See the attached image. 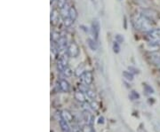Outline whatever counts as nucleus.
<instances>
[{
    "instance_id": "4",
    "label": "nucleus",
    "mask_w": 160,
    "mask_h": 132,
    "mask_svg": "<svg viewBox=\"0 0 160 132\" xmlns=\"http://www.w3.org/2000/svg\"><path fill=\"white\" fill-rule=\"evenodd\" d=\"M80 79L82 80V82L86 84V85H90L92 84L93 82V72L91 71H86L84 72L79 76Z\"/></svg>"
},
{
    "instance_id": "13",
    "label": "nucleus",
    "mask_w": 160,
    "mask_h": 132,
    "mask_svg": "<svg viewBox=\"0 0 160 132\" xmlns=\"http://www.w3.org/2000/svg\"><path fill=\"white\" fill-rule=\"evenodd\" d=\"M69 16L74 21H75L76 19L78 18V12H77L76 8L74 6L69 7Z\"/></svg>"
},
{
    "instance_id": "18",
    "label": "nucleus",
    "mask_w": 160,
    "mask_h": 132,
    "mask_svg": "<svg viewBox=\"0 0 160 132\" xmlns=\"http://www.w3.org/2000/svg\"><path fill=\"white\" fill-rule=\"evenodd\" d=\"M81 131L82 132H93V128H92V126L90 125V124H86V125H84L82 127V129H81Z\"/></svg>"
},
{
    "instance_id": "30",
    "label": "nucleus",
    "mask_w": 160,
    "mask_h": 132,
    "mask_svg": "<svg viewBox=\"0 0 160 132\" xmlns=\"http://www.w3.org/2000/svg\"><path fill=\"white\" fill-rule=\"evenodd\" d=\"M93 132H94V131H93Z\"/></svg>"
},
{
    "instance_id": "8",
    "label": "nucleus",
    "mask_w": 160,
    "mask_h": 132,
    "mask_svg": "<svg viewBox=\"0 0 160 132\" xmlns=\"http://www.w3.org/2000/svg\"><path fill=\"white\" fill-rule=\"evenodd\" d=\"M80 89H81V91H82V92H85V94L87 95L89 99H95V98H96V94H95V92H93V90L89 89L88 87H82V86L80 87Z\"/></svg>"
},
{
    "instance_id": "3",
    "label": "nucleus",
    "mask_w": 160,
    "mask_h": 132,
    "mask_svg": "<svg viewBox=\"0 0 160 132\" xmlns=\"http://www.w3.org/2000/svg\"><path fill=\"white\" fill-rule=\"evenodd\" d=\"M67 53L69 54V57L70 58H77L79 55L80 51L78 45L76 43H71L68 48H67Z\"/></svg>"
},
{
    "instance_id": "14",
    "label": "nucleus",
    "mask_w": 160,
    "mask_h": 132,
    "mask_svg": "<svg viewBox=\"0 0 160 132\" xmlns=\"http://www.w3.org/2000/svg\"><path fill=\"white\" fill-rule=\"evenodd\" d=\"M87 44H88V46H89V48H90L92 51H96V50H97L98 46H97L96 40L89 38V39L87 40Z\"/></svg>"
},
{
    "instance_id": "10",
    "label": "nucleus",
    "mask_w": 160,
    "mask_h": 132,
    "mask_svg": "<svg viewBox=\"0 0 160 132\" xmlns=\"http://www.w3.org/2000/svg\"><path fill=\"white\" fill-rule=\"evenodd\" d=\"M74 97H75V99H77L78 102L80 103H85L86 102V94L84 92L82 91H78V92H76L75 94H74Z\"/></svg>"
},
{
    "instance_id": "24",
    "label": "nucleus",
    "mask_w": 160,
    "mask_h": 132,
    "mask_svg": "<svg viewBox=\"0 0 160 132\" xmlns=\"http://www.w3.org/2000/svg\"><path fill=\"white\" fill-rule=\"evenodd\" d=\"M115 39H116V41H117L118 43H119V44H121V43H123V42H124V37H123L121 35H117V36H116V37H115Z\"/></svg>"
},
{
    "instance_id": "2",
    "label": "nucleus",
    "mask_w": 160,
    "mask_h": 132,
    "mask_svg": "<svg viewBox=\"0 0 160 132\" xmlns=\"http://www.w3.org/2000/svg\"><path fill=\"white\" fill-rule=\"evenodd\" d=\"M147 38L151 44H160V28L153 29L149 32Z\"/></svg>"
},
{
    "instance_id": "9",
    "label": "nucleus",
    "mask_w": 160,
    "mask_h": 132,
    "mask_svg": "<svg viewBox=\"0 0 160 132\" xmlns=\"http://www.w3.org/2000/svg\"><path fill=\"white\" fill-rule=\"evenodd\" d=\"M60 117H62V118L65 120V121H67L68 122H72L74 121L73 114L69 112V110H63V111L61 112Z\"/></svg>"
},
{
    "instance_id": "27",
    "label": "nucleus",
    "mask_w": 160,
    "mask_h": 132,
    "mask_svg": "<svg viewBox=\"0 0 160 132\" xmlns=\"http://www.w3.org/2000/svg\"><path fill=\"white\" fill-rule=\"evenodd\" d=\"M72 130H73V132H79L80 128L77 124H74V125H72Z\"/></svg>"
},
{
    "instance_id": "25",
    "label": "nucleus",
    "mask_w": 160,
    "mask_h": 132,
    "mask_svg": "<svg viewBox=\"0 0 160 132\" xmlns=\"http://www.w3.org/2000/svg\"><path fill=\"white\" fill-rule=\"evenodd\" d=\"M129 71L132 73V74H138V73H139V70L136 69V68L133 67V66H129Z\"/></svg>"
},
{
    "instance_id": "22",
    "label": "nucleus",
    "mask_w": 160,
    "mask_h": 132,
    "mask_svg": "<svg viewBox=\"0 0 160 132\" xmlns=\"http://www.w3.org/2000/svg\"><path fill=\"white\" fill-rule=\"evenodd\" d=\"M130 98L133 99V100H135V99H140V95L139 93L136 92L135 91H133L131 94H130Z\"/></svg>"
},
{
    "instance_id": "6",
    "label": "nucleus",
    "mask_w": 160,
    "mask_h": 132,
    "mask_svg": "<svg viewBox=\"0 0 160 132\" xmlns=\"http://www.w3.org/2000/svg\"><path fill=\"white\" fill-rule=\"evenodd\" d=\"M59 86H60V91L62 92H69V89H70V85L69 83V82L65 79H60L59 82Z\"/></svg>"
},
{
    "instance_id": "12",
    "label": "nucleus",
    "mask_w": 160,
    "mask_h": 132,
    "mask_svg": "<svg viewBox=\"0 0 160 132\" xmlns=\"http://www.w3.org/2000/svg\"><path fill=\"white\" fill-rule=\"evenodd\" d=\"M58 21H59V13L57 12V10H53L51 13V22L53 25H55Z\"/></svg>"
},
{
    "instance_id": "21",
    "label": "nucleus",
    "mask_w": 160,
    "mask_h": 132,
    "mask_svg": "<svg viewBox=\"0 0 160 132\" xmlns=\"http://www.w3.org/2000/svg\"><path fill=\"white\" fill-rule=\"evenodd\" d=\"M113 51L115 53H118L120 52L119 43H118L117 41H115L113 43Z\"/></svg>"
},
{
    "instance_id": "16",
    "label": "nucleus",
    "mask_w": 160,
    "mask_h": 132,
    "mask_svg": "<svg viewBox=\"0 0 160 132\" xmlns=\"http://www.w3.org/2000/svg\"><path fill=\"white\" fill-rule=\"evenodd\" d=\"M123 76L127 81H133V74H132L130 71H124L123 72Z\"/></svg>"
},
{
    "instance_id": "11",
    "label": "nucleus",
    "mask_w": 160,
    "mask_h": 132,
    "mask_svg": "<svg viewBox=\"0 0 160 132\" xmlns=\"http://www.w3.org/2000/svg\"><path fill=\"white\" fill-rule=\"evenodd\" d=\"M60 128H61V130H62L63 132L70 131V128H69V122L63 119L62 117H60Z\"/></svg>"
},
{
    "instance_id": "17",
    "label": "nucleus",
    "mask_w": 160,
    "mask_h": 132,
    "mask_svg": "<svg viewBox=\"0 0 160 132\" xmlns=\"http://www.w3.org/2000/svg\"><path fill=\"white\" fill-rule=\"evenodd\" d=\"M74 20L69 17V16H68L66 18H64L63 19V23H64V25L66 27H70L72 24H73Z\"/></svg>"
},
{
    "instance_id": "23",
    "label": "nucleus",
    "mask_w": 160,
    "mask_h": 132,
    "mask_svg": "<svg viewBox=\"0 0 160 132\" xmlns=\"http://www.w3.org/2000/svg\"><path fill=\"white\" fill-rule=\"evenodd\" d=\"M57 2H58V7L61 9V8H63V7L66 6V0H57Z\"/></svg>"
},
{
    "instance_id": "26",
    "label": "nucleus",
    "mask_w": 160,
    "mask_h": 132,
    "mask_svg": "<svg viewBox=\"0 0 160 132\" xmlns=\"http://www.w3.org/2000/svg\"><path fill=\"white\" fill-rule=\"evenodd\" d=\"M91 106H92L91 107L93 108V110H98V109H99V105H98L96 102H93V103L91 104Z\"/></svg>"
},
{
    "instance_id": "5",
    "label": "nucleus",
    "mask_w": 160,
    "mask_h": 132,
    "mask_svg": "<svg viewBox=\"0 0 160 132\" xmlns=\"http://www.w3.org/2000/svg\"><path fill=\"white\" fill-rule=\"evenodd\" d=\"M99 32H100V24L97 20H93L92 23V27H91V33L93 36V39H98Z\"/></svg>"
},
{
    "instance_id": "19",
    "label": "nucleus",
    "mask_w": 160,
    "mask_h": 132,
    "mask_svg": "<svg viewBox=\"0 0 160 132\" xmlns=\"http://www.w3.org/2000/svg\"><path fill=\"white\" fill-rule=\"evenodd\" d=\"M62 73H63V75H64L66 77H70V76L72 75V70H71L68 66L65 67V69L63 70V72Z\"/></svg>"
},
{
    "instance_id": "1",
    "label": "nucleus",
    "mask_w": 160,
    "mask_h": 132,
    "mask_svg": "<svg viewBox=\"0 0 160 132\" xmlns=\"http://www.w3.org/2000/svg\"><path fill=\"white\" fill-rule=\"evenodd\" d=\"M133 27L143 32H150L151 30H153V20H149V18H147L146 16L140 14H135L133 16Z\"/></svg>"
},
{
    "instance_id": "7",
    "label": "nucleus",
    "mask_w": 160,
    "mask_h": 132,
    "mask_svg": "<svg viewBox=\"0 0 160 132\" xmlns=\"http://www.w3.org/2000/svg\"><path fill=\"white\" fill-rule=\"evenodd\" d=\"M67 48V38L65 36H60V39L57 41V49L58 51H63Z\"/></svg>"
},
{
    "instance_id": "29",
    "label": "nucleus",
    "mask_w": 160,
    "mask_h": 132,
    "mask_svg": "<svg viewBox=\"0 0 160 132\" xmlns=\"http://www.w3.org/2000/svg\"><path fill=\"white\" fill-rule=\"evenodd\" d=\"M68 132H70V131H68Z\"/></svg>"
},
{
    "instance_id": "28",
    "label": "nucleus",
    "mask_w": 160,
    "mask_h": 132,
    "mask_svg": "<svg viewBox=\"0 0 160 132\" xmlns=\"http://www.w3.org/2000/svg\"><path fill=\"white\" fill-rule=\"evenodd\" d=\"M98 123L99 124H103L104 123V117L103 116H100L99 120H98Z\"/></svg>"
},
{
    "instance_id": "15",
    "label": "nucleus",
    "mask_w": 160,
    "mask_h": 132,
    "mask_svg": "<svg viewBox=\"0 0 160 132\" xmlns=\"http://www.w3.org/2000/svg\"><path fill=\"white\" fill-rule=\"evenodd\" d=\"M82 116H83V120H84L86 122H87L88 124H89L90 121H91L92 117H93V115H91V114H90V113L88 112L87 110L84 111V113H82Z\"/></svg>"
},
{
    "instance_id": "20",
    "label": "nucleus",
    "mask_w": 160,
    "mask_h": 132,
    "mask_svg": "<svg viewBox=\"0 0 160 132\" xmlns=\"http://www.w3.org/2000/svg\"><path fill=\"white\" fill-rule=\"evenodd\" d=\"M143 88H144L145 92L148 93V94H152V93H154L153 88H151L149 85H148V84H143Z\"/></svg>"
}]
</instances>
